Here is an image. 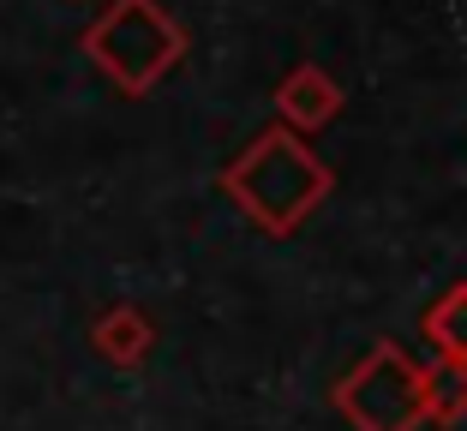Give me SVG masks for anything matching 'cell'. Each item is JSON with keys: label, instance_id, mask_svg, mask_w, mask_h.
Instances as JSON below:
<instances>
[{"label": "cell", "instance_id": "6da1fadb", "mask_svg": "<svg viewBox=\"0 0 467 431\" xmlns=\"http://www.w3.org/2000/svg\"><path fill=\"white\" fill-rule=\"evenodd\" d=\"M228 192L240 198L252 222H264L270 234H288L317 198L330 192V168L312 162L288 132H264L240 162L228 168Z\"/></svg>", "mask_w": 467, "mask_h": 431}, {"label": "cell", "instance_id": "7a4b0ae2", "mask_svg": "<svg viewBox=\"0 0 467 431\" xmlns=\"http://www.w3.org/2000/svg\"><path fill=\"white\" fill-rule=\"evenodd\" d=\"M84 55L97 60L126 97H144L180 60V25L156 0H114L109 13L84 30Z\"/></svg>", "mask_w": 467, "mask_h": 431}, {"label": "cell", "instance_id": "3957f363", "mask_svg": "<svg viewBox=\"0 0 467 431\" xmlns=\"http://www.w3.org/2000/svg\"><path fill=\"white\" fill-rule=\"evenodd\" d=\"M426 402H431L426 377L413 372L396 348H378V354H371V365L342 390V407L366 431H401V426H413V419L426 414Z\"/></svg>", "mask_w": 467, "mask_h": 431}, {"label": "cell", "instance_id": "277c9868", "mask_svg": "<svg viewBox=\"0 0 467 431\" xmlns=\"http://www.w3.org/2000/svg\"><path fill=\"white\" fill-rule=\"evenodd\" d=\"M90 348H97L102 360H114V365H138L144 354H150V323L138 318L132 306H114L109 318L90 323Z\"/></svg>", "mask_w": 467, "mask_h": 431}, {"label": "cell", "instance_id": "5b68a950", "mask_svg": "<svg viewBox=\"0 0 467 431\" xmlns=\"http://www.w3.org/2000/svg\"><path fill=\"white\" fill-rule=\"evenodd\" d=\"M282 108L294 114V120L317 126V120H330L336 114V90L324 72H294V84H282Z\"/></svg>", "mask_w": 467, "mask_h": 431}, {"label": "cell", "instance_id": "8992f818", "mask_svg": "<svg viewBox=\"0 0 467 431\" xmlns=\"http://www.w3.org/2000/svg\"><path fill=\"white\" fill-rule=\"evenodd\" d=\"M431 335L443 342L450 360H467V288H455L438 312H431Z\"/></svg>", "mask_w": 467, "mask_h": 431}]
</instances>
